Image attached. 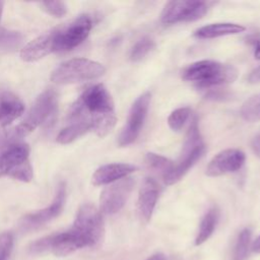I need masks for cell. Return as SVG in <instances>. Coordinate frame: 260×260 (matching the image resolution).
<instances>
[{
  "mask_svg": "<svg viewBox=\"0 0 260 260\" xmlns=\"http://www.w3.org/2000/svg\"><path fill=\"white\" fill-rule=\"evenodd\" d=\"M84 112L90 117L92 130L103 138L114 129L117 117L113 99L104 84L98 83L86 88L76 100Z\"/></svg>",
  "mask_w": 260,
  "mask_h": 260,
  "instance_id": "1",
  "label": "cell"
},
{
  "mask_svg": "<svg viewBox=\"0 0 260 260\" xmlns=\"http://www.w3.org/2000/svg\"><path fill=\"white\" fill-rule=\"evenodd\" d=\"M57 94L53 89L42 92L26 114L24 120L12 130L5 132L0 137V148L18 143V140L30 134L37 127L43 124L56 110Z\"/></svg>",
  "mask_w": 260,
  "mask_h": 260,
  "instance_id": "2",
  "label": "cell"
},
{
  "mask_svg": "<svg viewBox=\"0 0 260 260\" xmlns=\"http://www.w3.org/2000/svg\"><path fill=\"white\" fill-rule=\"evenodd\" d=\"M238 70L233 65L213 60H201L189 64L182 71V78L195 82L198 88H209L234 82Z\"/></svg>",
  "mask_w": 260,
  "mask_h": 260,
  "instance_id": "3",
  "label": "cell"
},
{
  "mask_svg": "<svg viewBox=\"0 0 260 260\" xmlns=\"http://www.w3.org/2000/svg\"><path fill=\"white\" fill-rule=\"evenodd\" d=\"M205 152V144L202 140L197 119H194L187 132L181 154L170 172L162 177L167 185H174L179 182L186 173L196 164Z\"/></svg>",
  "mask_w": 260,
  "mask_h": 260,
  "instance_id": "4",
  "label": "cell"
},
{
  "mask_svg": "<svg viewBox=\"0 0 260 260\" xmlns=\"http://www.w3.org/2000/svg\"><path fill=\"white\" fill-rule=\"evenodd\" d=\"M106 72L103 64L85 58H73L60 64L51 74L57 84H72L101 77Z\"/></svg>",
  "mask_w": 260,
  "mask_h": 260,
  "instance_id": "5",
  "label": "cell"
},
{
  "mask_svg": "<svg viewBox=\"0 0 260 260\" xmlns=\"http://www.w3.org/2000/svg\"><path fill=\"white\" fill-rule=\"evenodd\" d=\"M71 229L83 240L86 247H96L105 235L103 213L92 204H83L79 207Z\"/></svg>",
  "mask_w": 260,
  "mask_h": 260,
  "instance_id": "6",
  "label": "cell"
},
{
  "mask_svg": "<svg viewBox=\"0 0 260 260\" xmlns=\"http://www.w3.org/2000/svg\"><path fill=\"white\" fill-rule=\"evenodd\" d=\"M86 247L83 240L72 230L52 234L41 238L30 244L29 250L34 254L51 252L55 256H67L74 251Z\"/></svg>",
  "mask_w": 260,
  "mask_h": 260,
  "instance_id": "7",
  "label": "cell"
},
{
  "mask_svg": "<svg viewBox=\"0 0 260 260\" xmlns=\"http://www.w3.org/2000/svg\"><path fill=\"white\" fill-rule=\"evenodd\" d=\"M92 25L91 16L82 14L65 26L54 30L55 52H68L78 47L88 37Z\"/></svg>",
  "mask_w": 260,
  "mask_h": 260,
  "instance_id": "8",
  "label": "cell"
},
{
  "mask_svg": "<svg viewBox=\"0 0 260 260\" xmlns=\"http://www.w3.org/2000/svg\"><path fill=\"white\" fill-rule=\"evenodd\" d=\"M208 6L203 1L195 0H174L168 2L161 13L160 21L164 24L195 21L203 17Z\"/></svg>",
  "mask_w": 260,
  "mask_h": 260,
  "instance_id": "9",
  "label": "cell"
},
{
  "mask_svg": "<svg viewBox=\"0 0 260 260\" xmlns=\"http://www.w3.org/2000/svg\"><path fill=\"white\" fill-rule=\"evenodd\" d=\"M151 94L146 91L139 95L132 104L126 123L118 137V144L121 147L128 146L138 137L147 116Z\"/></svg>",
  "mask_w": 260,
  "mask_h": 260,
  "instance_id": "10",
  "label": "cell"
},
{
  "mask_svg": "<svg viewBox=\"0 0 260 260\" xmlns=\"http://www.w3.org/2000/svg\"><path fill=\"white\" fill-rule=\"evenodd\" d=\"M134 187V180L126 177L106 187L100 196V210L104 214L119 212L128 200Z\"/></svg>",
  "mask_w": 260,
  "mask_h": 260,
  "instance_id": "11",
  "label": "cell"
},
{
  "mask_svg": "<svg viewBox=\"0 0 260 260\" xmlns=\"http://www.w3.org/2000/svg\"><path fill=\"white\" fill-rule=\"evenodd\" d=\"M246 155L238 148H226L215 154L206 167L208 177H218L239 171L245 164Z\"/></svg>",
  "mask_w": 260,
  "mask_h": 260,
  "instance_id": "12",
  "label": "cell"
},
{
  "mask_svg": "<svg viewBox=\"0 0 260 260\" xmlns=\"http://www.w3.org/2000/svg\"><path fill=\"white\" fill-rule=\"evenodd\" d=\"M65 185L60 184L52 203L36 212L28 213L21 219V226L24 230L37 229L57 217L63 210L65 204Z\"/></svg>",
  "mask_w": 260,
  "mask_h": 260,
  "instance_id": "13",
  "label": "cell"
},
{
  "mask_svg": "<svg viewBox=\"0 0 260 260\" xmlns=\"http://www.w3.org/2000/svg\"><path fill=\"white\" fill-rule=\"evenodd\" d=\"M158 198V185L153 178H145L139 189L137 212L141 220H150Z\"/></svg>",
  "mask_w": 260,
  "mask_h": 260,
  "instance_id": "14",
  "label": "cell"
},
{
  "mask_svg": "<svg viewBox=\"0 0 260 260\" xmlns=\"http://www.w3.org/2000/svg\"><path fill=\"white\" fill-rule=\"evenodd\" d=\"M29 147L25 143L11 144L0 152V178L10 176L21 164L28 160Z\"/></svg>",
  "mask_w": 260,
  "mask_h": 260,
  "instance_id": "15",
  "label": "cell"
},
{
  "mask_svg": "<svg viewBox=\"0 0 260 260\" xmlns=\"http://www.w3.org/2000/svg\"><path fill=\"white\" fill-rule=\"evenodd\" d=\"M137 167L131 164L114 162L108 164L100 167L95 170L91 177V183L94 186H102L107 184H112L121 179L128 177L130 174L134 173Z\"/></svg>",
  "mask_w": 260,
  "mask_h": 260,
  "instance_id": "16",
  "label": "cell"
},
{
  "mask_svg": "<svg viewBox=\"0 0 260 260\" xmlns=\"http://www.w3.org/2000/svg\"><path fill=\"white\" fill-rule=\"evenodd\" d=\"M54 36V31H50L27 43L20 51V59L24 62H36L55 52Z\"/></svg>",
  "mask_w": 260,
  "mask_h": 260,
  "instance_id": "17",
  "label": "cell"
},
{
  "mask_svg": "<svg viewBox=\"0 0 260 260\" xmlns=\"http://www.w3.org/2000/svg\"><path fill=\"white\" fill-rule=\"evenodd\" d=\"M23 103L14 93L4 91L0 94V125L6 127L22 115Z\"/></svg>",
  "mask_w": 260,
  "mask_h": 260,
  "instance_id": "18",
  "label": "cell"
},
{
  "mask_svg": "<svg viewBox=\"0 0 260 260\" xmlns=\"http://www.w3.org/2000/svg\"><path fill=\"white\" fill-rule=\"evenodd\" d=\"M246 29L245 26L232 22H216L210 23L197 28L194 31V37L198 39H214L223 36L238 35Z\"/></svg>",
  "mask_w": 260,
  "mask_h": 260,
  "instance_id": "19",
  "label": "cell"
},
{
  "mask_svg": "<svg viewBox=\"0 0 260 260\" xmlns=\"http://www.w3.org/2000/svg\"><path fill=\"white\" fill-rule=\"evenodd\" d=\"M218 219H219V210L217 207L213 206L206 211V213L203 215L200 221L199 229L195 238L196 246L202 245L211 237V235L213 234L216 228Z\"/></svg>",
  "mask_w": 260,
  "mask_h": 260,
  "instance_id": "20",
  "label": "cell"
},
{
  "mask_svg": "<svg viewBox=\"0 0 260 260\" xmlns=\"http://www.w3.org/2000/svg\"><path fill=\"white\" fill-rule=\"evenodd\" d=\"M92 130V125L89 121H77L69 123L67 127L61 130L57 136V141L61 144H68L77 138L81 137L88 131Z\"/></svg>",
  "mask_w": 260,
  "mask_h": 260,
  "instance_id": "21",
  "label": "cell"
},
{
  "mask_svg": "<svg viewBox=\"0 0 260 260\" xmlns=\"http://www.w3.org/2000/svg\"><path fill=\"white\" fill-rule=\"evenodd\" d=\"M240 114L247 122L255 123L260 121V92L245 101L241 107Z\"/></svg>",
  "mask_w": 260,
  "mask_h": 260,
  "instance_id": "22",
  "label": "cell"
},
{
  "mask_svg": "<svg viewBox=\"0 0 260 260\" xmlns=\"http://www.w3.org/2000/svg\"><path fill=\"white\" fill-rule=\"evenodd\" d=\"M154 41L151 38L147 36L140 38L130 50V60L133 62H138L142 60L154 48Z\"/></svg>",
  "mask_w": 260,
  "mask_h": 260,
  "instance_id": "23",
  "label": "cell"
},
{
  "mask_svg": "<svg viewBox=\"0 0 260 260\" xmlns=\"http://www.w3.org/2000/svg\"><path fill=\"white\" fill-rule=\"evenodd\" d=\"M145 161L149 169L155 172H159L162 175V177L166 176L174 166V161H172L171 159L153 152L146 153Z\"/></svg>",
  "mask_w": 260,
  "mask_h": 260,
  "instance_id": "24",
  "label": "cell"
},
{
  "mask_svg": "<svg viewBox=\"0 0 260 260\" xmlns=\"http://www.w3.org/2000/svg\"><path fill=\"white\" fill-rule=\"evenodd\" d=\"M251 236L252 232L248 228L240 232L234 249V260H245L247 258L251 243Z\"/></svg>",
  "mask_w": 260,
  "mask_h": 260,
  "instance_id": "25",
  "label": "cell"
},
{
  "mask_svg": "<svg viewBox=\"0 0 260 260\" xmlns=\"http://www.w3.org/2000/svg\"><path fill=\"white\" fill-rule=\"evenodd\" d=\"M22 35L16 30L0 29V49L5 51H12L17 49L22 43Z\"/></svg>",
  "mask_w": 260,
  "mask_h": 260,
  "instance_id": "26",
  "label": "cell"
},
{
  "mask_svg": "<svg viewBox=\"0 0 260 260\" xmlns=\"http://www.w3.org/2000/svg\"><path fill=\"white\" fill-rule=\"evenodd\" d=\"M191 109L188 107H182L174 110L168 118L169 127L174 131H180L189 119Z\"/></svg>",
  "mask_w": 260,
  "mask_h": 260,
  "instance_id": "27",
  "label": "cell"
},
{
  "mask_svg": "<svg viewBox=\"0 0 260 260\" xmlns=\"http://www.w3.org/2000/svg\"><path fill=\"white\" fill-rule=\"evenodd\" d=\"M40 5L48 14L56 17H62L67 12L66 4L62 1H46L41 2Z\"/></svg>",
  "mask_w": 260,
  "mask_h": 260,
  "instance_id": "28",
  "label": "cell"
},
{
  "mask_svg": "<svg viewBox=\"0 0 260 260\" xmlns=\"http://www.w3.org/2000/svg\"><path fill=\"white\" fill-rule=\"evenodd\" d=\"M32 168L29 161L26 160L20 166H18L9 177L21 182H29L32 180Z\"/></svg>",
  "mask_w": 260,
  "mask_h": 260,
  "instance_id": "29",
  "label": "cell"
},
{
  "mask_svg": "<svg viewBox=\"0 0 260 260\" xmlns=\"http://www.w3.org/2000/svg\"><path fill=\"white\" fill-rule=\"evenodd\" d=\"M13 249V236L11 233L0 235V260H8Z\"/></svg>",
  "mask_w": 260,
  "mask_h": 260,
  "instance_id": "30",
  "label": "cell"
},
{
  "mask_svg": "<svg viewBox=\"0 0 260 260\" xmlns=\"http://www.w3.org/2000/svg\"><path fill=\"white\" fill-rule=\"evenodd\" d=\"M246 42L253 48L254 57L260 60V32H254L246 38Z\"/></svg>",
  "mask_w": 260,
  "mask_h": 260,
  "instance_id": "31",
  "label": "cell"
},
{
  "mask_svg": "<svg viewBox=\"0 0 260 260\" xmlns=\"http://www.w3.org/2000/svg\"><path fill=\"white\" fill-rule=\"evenodd\" d=\"M247 79H248V82H250V83H259L260 82V65L250 72Z\"/></svg>",
  "mask_w": 260,
  "mask_h": 260,
  "instance_id": "32",
  "label": "cell"
},
{
  "mask_svg": "<svg viewBox=\"0 0 260 260\" xmlns=\"http://www.w3.org/2000/svg\"><path fill=\"white\" fill-rule=\"evenodd\" d=\"M251 147H252L253 152H254L257 156L260 157V133L257 134V135L252 139Z\"/></svg>",
  "mask_w": 260,
  "mask_h": 260,
  "instance_id": "33",
  "label": "cell"
},
{
  "mask_svg": "<svg viewBox=\"0 0 260 260\" xmlns=\"http://www.w3.org/2000/svg\"><path fill=\"white\" fill-rule=\"evenodd\" d=\"M251 250L254 252V253H260V236L256 238V240L252 243L251 245Z\"/></svg>",
  "mask_w": 260,
  "mask_h": 260,
  "instance_id": "34",
  "label": "cell"
},
{
  "mask_svg": "<svg viewBox=\"0 0 260 260\" xmlns=\"http://www.w3.org/2000/svg\"><path fill=\"white\" fill-rule=\"evenodd\" d=\"M145 260H168V259H167L165 254H162V253H155V254L149 256Z\"/></svg>",
  "mask_w": 260,
  "mask_h": 260,
  "instance_id": "35",
  "label": "cell"
},
{
  "mask_svg": "<svg viewBox=\"0 0 260 260\" xmlns=\"http://www.w3.org/2000/svg\"><path fill=\"white\" fill-rule=\"evenodd\" d=\"M3 5H4V2L0 1V18H1V15H2V10H3Z\"/></svg>",
  "mask_w": 260,
  "mask_h": 260,
  "instance_id": "36",
  "label": "cell"
}]
</instances>
